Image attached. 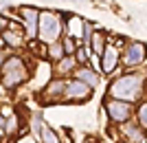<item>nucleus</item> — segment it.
I'll use <instances>...</instances> for the list:
<instances>
[{"instance_id":"obj_20","label":"nucleus","mask_w":147,"mask_h":143,"mask_svg":"<svg viewBox=\"0 0 147 143\" xmlns=\"http://www.w3.org/2000/svg\"><path fill=\"white\" fill-rule=\"evenodd\" d=\"M73 40H75V37H70V35H68L66 40H64V46H66V53H75V51H77V49H75V42H73Z\"/></svg>"},{"instance_id":"obj_16","label":"nucleus","mask_w":147,"mask_h":143,"mask_svg":"<svg viewBox=\"0 0 147 143\" xmlns=\"http://www.w3.org/2000/svg\"><path fill=\"white\" fill-rule=\"evenodd\" d=\"M77 77H79V79H84L86 84H90V86H97V84H99L97 73H94V70H90V68H81V70H77Z\"/></svg>"},{"instance_id":"obj_9","label":"nucleus","mask_w":147,"mask_h":143,"mask_svg":"<svg viewBox=\"0 0 147 143\" xmlns=\"http://www.w3.org/2000/svg\"><path fill=\"white\" fill-rule=\"evenodd\" d=\"M119 64V49L117 46H105L103 55H101V66H103V73H112Z\"/></svg>"},{"instance_id":"obj_15","label":"nucleus","mask_w":147,"mask_h":143,"mask_svg":"<svg viewBox=\"0 0 147 143\" xmlns=\"http://www.w3.org/2000/svg\"><path fill=\"white\" fill-rule=\"evenodd\" d=\"M105 35L103 33H92V51L97 53V55H103V51H105Z\"/></svg>"},{"instance_id":"obj_6","label":"nucleus","mask_w":147,"mask_h":143,"mask_svg":"<svg viewBox=\"0 0 147 143\" xmlns=\"http://www.w3.org/2000/svg\"><path fill=\"white\" fill-rule=\"evenodd\" d=\"M90 84H86L84 79H73V81H68L66 84V97L68 99H73V101H84L90 97Z\"/></svg>"},{"instance_id":"obj_10","label":"nucleus","mask_w":147,"mask_h":143,"mask_svg":"<svg viewBox=\"0 0 147 143\" xmlns=\"http://www.w3.org/2000/svg\"><path fill=\"white\" fill-rule=\"evenodd\" d=\"M61 97H66V84L61 79H53L46 88V99L55 101V99H61Z\"/></svg>"},{"instance_id":"obj_14","label":"nucleus","mask_w":147,"mask_h":143,"mask_svg":"<svg viewBox=\"0 0 147 143\" xmlns=\"http://www.w3.org/2000/svg\"><path fill=\"white\" fill-rule=\"evenodd\" d=\"M66 55V46L57 40V42H53V44H49V57L51 60H61V57Z\"/></svg>"},{"instance_id":"obj_12","label":"nucleus","mask_w":147,"mask_h":143,"mask_svg":"<svg viewBox=\"0 0 147 143\" xmlns=\"http://www.w3.org/2000/svg\"><path fill=\"white\" fill-rule=\"evenodd\" d=\"M75 62H77V57H68V55H64L61 60H57V73L59 75H66V73H70V70L75 68Z\"/></svg>"},{"instance_id":"obj_2","label":"nucleus","mask_w":147,"mask_h":143,"mask_svg":"<svg viewBox=\"0 0 147 143\" xmlns=\"http://www.w3.org/2000/svg\"><path fill=\"white\" fill-rule=\"evenodd\" d=\"M26 66L20 57H9L2 62V84L5 88H11V86H18L26 79Z\"/></svg>"},{"instance_id":"obj_8","label":"nucleus","mask_w":147,"mask_h":143,"mask_svg":"<svg viewBox=\"0 0 147 143\" xmlns=\"http://www.w3.org/2000/svg\"><path fill=\"white\" fill-rule=\"evenodd\" d=\"M66 35L75 37V40H79V37L86 35V22L79 18V16H70L66 22Z\"/></svg>"},{"instance_id":"obj_3","label":"nucleus","mask_w":147,"mask_h":143,"mask_svg":"<svg viewBox=\"0 0 147 143\" xmlns=\"http://www.w3.org/2000/svg\"><path fill=\"white\" fill-rule=\"evenodd\" d=\"M59 33H61V24H59V18H57V13L53 11H42L40 16V33L37 37L46 44H53L59 40Z\"/></svg>"},{"instance_id":"obj_19","label":"nucleus","mask_w":147,"mask_h":143,"mask_svg":"<svg viewBox=\"0 0 147 143\" xmlns=\"http://www.w3.org/2000/svg\"><path fill=\"white\" fill-rule=\"evenodd\" d=\"M75 57H77V62L86 64L88 62V51L86 49H77V51H75Z\"/></svg>"},{"instance_id":"obj_18","label":"nucleus","mask_w":147,"mask_h":143,"mask_svg":"<svg viewBox=\"0 0 147 143\" xmlns=\"http://www.w3.org/2000/svg\"><path fill=\"white\" fill-rule=\"evenodd\" d=\"M138 123H141V128H147V101H143L138 106Z\"/></svg>"},{"instance_id":"obj_17","label":"nucleus","mask_w":147,"mask_h":143,"mask_svg":"<svg viewBox=\"0 0 147 143\" xmlns=\"http://www.w3.org/2000/svg\"><path fill=\"white\" fill-rule=\"evenodd\" d=\"M7 42L11 44V46H20V44H22V37H20L18 33H13V31H7V29H5V33H2V46H5Z\"/></svg>"},{"instance_id":"obj_1","label":"nucleus","mask_w":147,"mask_h":143,"mask_svg":"<svg viewBox=\"0 0 147 143\" xmlns=\"http://www.w3.org/2000/svg\"><path fill=\"white\" fill-rule=\"evenodd\" d=\"M138 93H141V77L138 75H125V77H119L117 81L110 84V95L117 99L132 101L138 97Z\"/></svg>"},{"instance_id":"obj_5","label":"nucleus","mask_w":147,"mask_h":143,"mask_svg":"<svg viewBox=\"0 0 147 143\" xmlns=\"http://www.w3.org/2000/svg\"><path fill=\"white\" fill-rule=\"evenodd\" d=\"M105 110H108V115H110L112 121H117V123H123V121H127L129 117V104L125 99H110L108 104H105Z\"/></svg>"},{"instance_id":"obj_4","label":"nucleus","mask_w":147,"mask_h":143,"mask_svg":"<svg viewBox=\"0 0 147 143\" xmlns=\"http://www.w3.org/2000/svg\"><path fill=\"white\" fill-rule=\"evenodd\" d=\"M20 16H22V24L26 29V37H35L40 33V16L42 13L37 11L35 7H22L20 9Z\"/></svg>"},{"instance_id":"obj_7","label":"nucleus","mask_w":147,"mask_h":143,"mask_svg":"<svg viewBox=\"0 0 147 143\" xmlns=\"http://www.w3.org/2000/svg\"><path fill=\"white\" fill-rule=\"evenodd\" d=\"M147 55V46L143 42H132L127 44V49H125V55H123V62L125 66H136V64H141Z\"/></svg>"},{"instance_id":"obj_11","label":"nucleus","mask_w":147,"mask_h":143,"mask_svg":"<svg viewBox=\"0 0 147 143\" xmlns=\"http://www.w3.org/2000/svg\"><path fill=\"white\" fill-rule=\"evenodd\" d=\"M123 134L129 139V143H145V134H143L141 128H136V125H125L123 128Z\"/></svg>"},{"instance_id":"obj_13","label":"nucleus","mask_w":147,"mask_h":143,"mask_svg":"<svg viewBox=\"0 0 147 143\" xmlns=\"http://www.w3.org/2000/svg\"><path fill=\"white\" fill-rule=\"evenodd\" d=\"M40 141H42V143H59V137L51 130L49 125L42 123V125H40Z\"/></svg>"}]
</instances>
